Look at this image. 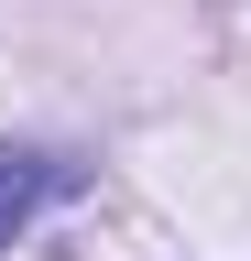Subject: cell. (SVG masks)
Masks as SVG:
<instances>
[{
  "label": "cell",
  "mask_w": 251,
  "mask_h": 261,
  "mask_svg": "<svg viewBox=\"0 0 251 261\" xmlns=\"http://www.w3.org/2000/svg\"><path fill=\"white\" fill-rule=\"evenodd\" d=\"M44 196H55V163H44V152H11V142H0V250L22 240V218H33Z\"/></svg>",
  "instance_id": "6da1fadb"
}]
</instances>
